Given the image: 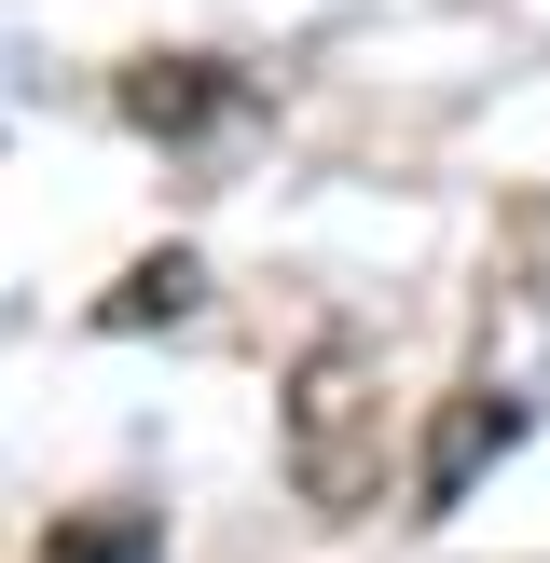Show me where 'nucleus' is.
Wrapping results in <instances>:
<instances>
[{
	"label": "nucleus",
	"mask_w": 550,
	"mask_h": 563,
	"mask_svg": "<svg viewBox=\"0 0 550 563\" xmlns=\"http://www.w3.org/2000/svg\"><path fill=\"white\" fill-rule=\"evenodd\" d=\"M193 289H207V275H193V247H165V262H138L124 289L97 302V330H152V317H193Z\"/></svg>",
	"instance_id": "39448f33"
},
{
	"label": "nucleus",
	"mask_w": 550,
	"mask_h": 563,
	"mask_svg": "<svg viewBox=\"0 0 550 563\" xmlns=\"http://www.w3.org/2000/svg\"><path fill=\"white\" fill-rule=\"evenodd\" d=\"M522 412H537L522 385H454V399H440V427H427V454H413V509H427V522L468 509V482L522 440Z\"/></svg>",
	"instance_id": "f03ea898"
},
{
	"label": "nucleus",
	"mask_w": 550,
	"mask_h": 563,
	"mask_svg": "<svg viewBox=\"0 0 550 563\" xmlns=\"http://www.w3.org/2000/svg\"><path fill=\"white\" fill-rule=\"evenodd\" d=\"M289 495L330 522H358L385 495V357L358 330L302 344V372H289Z\"/></svg>",
	"instance_id": "f257e3e1"
},
{
	"label": "nucleus",
	"mask_w": 550,
	"mask_h": 563,
	"mask_svg": "<svg viewBox=\"0 0 550 563\" xmlns=\"http://www.w3.org/2000/svg\"><path fill=\"white\" fill-rule=\"evenodd\" d=\"M152 550H165V509H82L42 537V563H152Z\"/></svg>",
	"instance_id": "20e7f679"
},
{
	"label": "nucleus",
	"mask_w": 550,
	"mask_h": 563,
	"mask_svg": "<svg viewBox=\"0 0 550 563\" xmlns=\"http://www.w3.org/2000/svg\"><path fill=\"white\" fill-rule=\"evenodd\" d=\"M220 110H248V82L220 69V55H138L124 69V124L138 137H207Z\"/></svg>",
	"instance_id": "7ed1b4c3"
}]
</instances>
